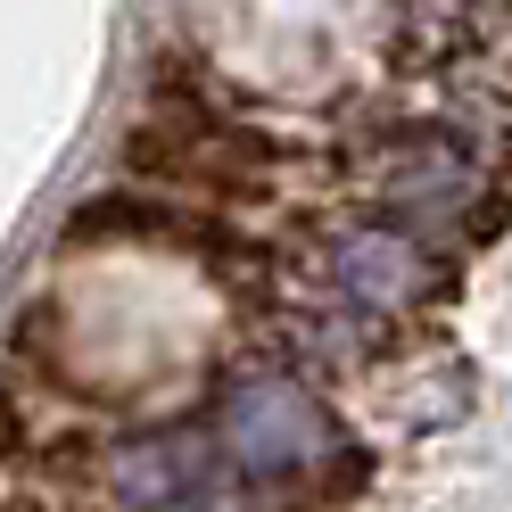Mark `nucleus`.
<instances>
[{"label":"nucleus","instance_id":"1","mask_svg":"<svg viewBox=\"0 0 512 512\" xmlns=\"http://www.w3.org/2000/svg\"><path fill=\"white\" fill-rule=\"evenodd\" d=\"M124 174L166 182V190H199V199H223V207H256L281 190V141L240 116L174 100L124 133Z\"/></svg>","mask_w":512,"mask_h":512},{"label":"nucleus","instance_id":"2","mask_svg":"<svg viewBox=\"0 0 512 512\" xmlns=\"http://www.w3.org/2000/svg\"><path fill=\"white\" fill-rule=\"evenodd\" d=\"M223 455H232L248 479H306L331 455V413L323 397L290 372H256L232 389L223 405Z\"/></svg>","mask_w":512,"mask_h":512},{"label":"nucleus","instance_id":"3","mask_svg":"<svg viewBox=\"0 0 512 512\" xmlns=\"http://www.w3.org/2000/svg\"><path fill=\"white\" fill-rule=\"evenodd\" d=\"M108 240L207 256V265H248V256H256L223 215H190L182 199H141V190H100V199H83L67 215V248H108Z\"/></svg>","mask_w":512,"mask_h":512},{"label":"nucleus","instance_id":"4","mask_svg":"<svg viewBox=\"0 0 512 512\" xmlns=\"http://www.w3.org/2000/svg\"><path fill=\"white\" fill-rule=\"evenodd\" d=\"M331 265L347 281V298H364V306H397V298H413V281H422V265H413V248L397 232H339Z\"/></svg>","mask_w":512,"mask_h":512},{"label":"nucleus","instance_id":"5","mask_svg":"<svg viewBox=\"0 0 512 512\" xmlns=\"http://www.w3.org/2000/svg\"><path fill=\"white\" fill-rule=\"evenodd\" d=\"M0 512H50V496L25 488V479H0Z\"/></svg>","mask_w":512,"mask_h":512},{"label":"nucleus","instance_id":"6","mask_svg":"<svg viewBox=\"0 0 512 512\" xmlns=\"http://www.w3.org/2000/svg\"><path fill=\"white\" fill-rule=\"evenodd\" d=\"M166 512H240L232 496H223V488H190V496H174Z\"/></svg>","mask_w":512,"mask_h":512}]
</instances>
